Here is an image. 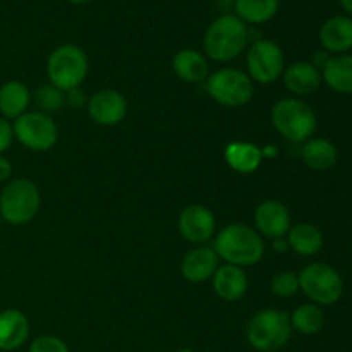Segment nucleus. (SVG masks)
Masks as SVG:
<instances>
[{
    "instance_id": "11",
    "label": "nucleus",
    "mask_w": 352,
    "mask_h": 352,
    "mask_svg": "<svg viewBox=\"0 0 352 352\" xmlns=\"http://www.w3.org/2000/svg\"><path fill=\"white\" fill-rule=\"evenodd\" d=\"M127 100L117 89H100L93 93L86 103L89 119L98 126L112 127L122 122L127 116Z\"/></svg>"
},
{
    "instance_id": "23",
    "label": "nucleus",
    "mask_w": 352,
    "mask_h": 352,
    "mask_svg": "<svg viewBox=\"0 0 352 352\" xmlns=\"http://www.w3.org/2000/svg\"><path fill=\"white\" fill-rule=\"evenodd\" d=\"M301 158L311 170L325 172L330 170L337 164L339 150L332 141L325 138H311L306 143H302Z\"/></svg>"
},
{
    "instance_id": "7",
    "label": "nucleus",
    "mask_w": 352,
    "mask_h": 352,
    "mask_svg": "<svg viewBox=\"0 0 352 352\" xmlns=\"http://www.w3.org/2000/svg\"><path fill=\"white\" fill-rule=\"evenodd\" d=\"M299 291L318 306H332L344 294L342 275L329 263L313 261L298 274Z\"/></svg>"
},
{
    "instance_id": "12",
    "label": "nucleus",
    "mask_w": 352,
    "mask_h": 352,
    "mask_svg": "<svg viewBox=\"0 0 352 352\" xmlns=\"http://www.w3.org/2000/svg\"><path fill=\"white\" fill-rule=\"evenodd\" d=\"M181 236L191 244H205L215 234L217 220L210 208L199 203L188 205L181 212L177 220Z\"/></svg>"
},
{
    "instance_id": "1",
    "label": "nucleus",
    "mask_w": 352,
    "mask_h": 352,
    "mask_svg": "<svg viewBox=\"0 0 352 352\" xmlns=\"http://www.w3.org/2000/svg\"><path fill=\"white\" fill-rule=\"evenodd\" d=\"M213 251L219 260L234 267H253L260 263L265 254L263 237L256 229L244 223H230L219 230L213 243Z\"/></svg>"
},
{
    "instance_id": "18",
    "label": "nucleus",
    "mask_w": 352,
    "mask_h": 352,
    "mask_svg": "<svg viewBox=\"0 0 352 352\" xmlns=\"http://www.w3.org/2000/svg\"><path fill=\"white\" fill-rule=\"evenodd\" d=\"M213 291L222 301H239L248 292V275L241 267L222 265L212 277Z\"/></svg>"
},
{
    "instance_id": "9",
    "label": "nucleus",
    "mask_w": 352,
    "mask_h": 352,
    "mask_svg": "<svg viewBox=\"0 0 352 352\" xmlns=\"http://www.w3.org/2000/svg\"><path fill=\"white\" fill-rule=\"evenodd\" d=\"M14 140L19 141L24 148L31 151L52 150L58 141V127L50 116L34 110L26 112L12 122Z\"/></svg>"
},
{
    "instance_id": "33",
    "label": "nucleus",
    "mask_w": 352,
    "mask_h": 352,
    "mask_svg": "<svg viewBox=\"0 0 352 352\" xmlns=\"http://www.w3.org/2000/svg\"><path fill=\"white\" fill-rule=\"evenodd\" d=\"M274 250L278 251V253H284V251L289 250V244L285 237H278V239H274Z\"/></svg>"
},
{
    "instance_id": "13",
    "label": "nucleus",
    "mask_w": 352,
    "mask_h": 352,
    "mask_svg": "<svg viewBox=\"0 0 352 352\" xmlns=\"http://www.w3.org/2000/svg\"><path fill=\"white\" fill-rule=\"evenodd\" d=\"M254 227L261 237H285L291 229V212L278 199H265L254 210Z\"/></svg>"
},
{
    "instance_id": "16",
    "label": "nucleus",
    "mask_w": 352,
    "mask_h": 352,
    "mask_svg": "<svg viewBox=\"0 0 352 352\" xmlns=\"http://www.w3.org/2000/svg\"><path fill=\"white\" fill-rule=\"evenodd\" d=\"M320 43L329 54H347L352 48V17L332 16L320 28Z\"/></svg>"
},
{
    "instance_id": "34",
    "label": "nucleus",
    "mask_w": 352,
    "mask_h": 352,
    "mask_svg": "<svg viewBox=\"0 0 352 352\" xmlns=\"http://www.w3.org/2000/svg\"><path fill=\"white\" fill-rule=\"evenodd\" d=\"M339 2L342 6V9L347 12V16L352 17V0H339Z\"/></svg>"
},
{
    "instance_id": "22",
    "label": "nucleus",
    "mask_w": 352,
    "mask_h": 352,
    "mask_svg": "<svg viewBox=\"0 0 352 352\" xmlns=\"http://www.w3.org/2000/svg\"><path fill=\"white\" fill-rule=\"evenodd\" d=\"M322 78L332 91L352 95V54L332 55L322 67Z\"/></svg>"
},
{
    "instance_id": "35",
    "label": "nucleus",
    "mask_w": 352,
    "mask_h": 352,
    "mask_svg": "<svg viewBox=\"0 0 352 352\" xmlns=\"http://www.w3.org/2000/svg\"><path fill=\"white\" fill-rule=\"evenodd\" d=\"M67 2L72 3V6H82V3H88L91 0H67Z\"/></svg>"
},
{
    "instance_id": "32",
    "label": "nucleus",
    "mask_w": 352,
    "mask_h": 352,
    "mask_svg": "<svg viewBox=\"0 0 352 352\" xmlns=\"http://www.w3.org/2000/svg\"><path fill=\"white\" fill-rule=\"evenodd\" d=\"M10 175H12V164H10L9 158L0 155V182H7Z\"/></svg>"
},
{
    "instance_id": "20",
    "label": "nucleus",
    "mask_w": 352,
    "mask_h": 352,
    "mask_svg": "<svg viewBox=\"0 0 352 352\" xmlns=\"http://www.w3.org/2000/svg\"><path fill=\"white\" fill-rule=\"evenodd\" d=\"M172 69L175 76L189 85L206 81L210 76V65L205 55L192 48H182L172 58Z\"/></svg>"
},
{
    "instance_id": "19",
    "label": "nucleus",
    "mask_w": 352,
    "mask_h": 352,
    "mask_svg": "<svg viewBox=\"0 0 352 352\" xmlns=\"http://www.w3.org/2000/svg\"><path fill=\"white\" fill-rule=\"evenodd\" d=\"M30 88L17 79L3 82L0 86V117L7 120H16L28 112L31 105Z\"/></svg>"
},
{
    "instance_id": "25",
    "label": "nucleus",
    "mask_w": 352,
    "mask_h": 352,
    "mask_svg": "<svg viewBox=\"0 0 352 352\" xmlns=\"http://www.w3.org/2000/svg\"><path fill=\"white\" fill-rule=\"evenodd\" d=\"M280 7V0H236V16L244 24H265L274 19Z\"/></svg>"
},
{
    "instance_id": "17",
    "label": "nucleus",
    "mask_w": 352,
    "mask_h": 352,
    "mask_svg": "<svg viewBox=\"0 0 352 352\" xmlns=\"http://www.w3.org/2000/svg\"><path fill=\"white\" fill-rule=\"evenodd\" d=\"M30 337V320L19 309L0 311V351H16Z\"/></svg>"
},
{
    "instance_id": "2",
    "label": "nucleus",
    "mask_w": 352,
    "mask_h": 352,
    "mask_svg": "<svg viewBox=\"0 0 352 352\" xmlns=\"http://www.w3.org/2000/svg\"><path fill=\"white\" fill-rule=\"evenodd\" d=\"M250 31L236 14H222L210 23L203 36V50L215 62H230L248 47Z\"/></svg>"
},
{
    "instance_id": "10",
    "label": "nucleus",
    "mask_w": 352,
    "mask_h": 352,
    "mask_svg": "<svg viewBox=\"0 0 352 352\" xmlns=\"http://www.w3.org/2000/svg\"><path fill=\"white\" fill-rule=\"evenodd\" d=\"M246 67L251 81L258 85H272L282 78L285 69V55L280 45L274 40L253 41L246 54Z\"/></svg>"
},
{
    "instance_id": "36",
    "label": "nucleus",
    "mask_w": 352,
    "mask_h": 352,
    "mask_svg": "<svg viewBox=\"0 0 352 352\" xmlns=\"http://www.w3.org/2000/svg\"><path fill=\"white\" fill-rule=\"evenodd\" d=\"M175 352H196V351H192V349H179V351H175Z\"/></svg>"
},
{
    "instance_id": "15",
    "label": "nucleus",
    "mask_w": 352,
    "mask_h": 352,
    "mask_svg": "<svg viewBox=\"0 0 352 352\" xmlns=\"http://www.w3.org/2000/svg\"><path fill=\"white\" fill-rule=\"evenodd\" d=\"M219 256L213 248L198 246L189 251L181 263V274L191 284L210 280L219 268Z\"/></svg>"
},
{
    "instance_id": "5",
    "label": "nucleus",
    "mask_w": 352,
    "mask_h": 352,
    "mask_svg": "<svg viewBox=\"0 0 352 352\" xmlns=\"http://www.w3.org/2000/svg\"><path fill=\"white\" fill-rule=\"evenodd\" d=\"M41 195L31 179H12L0 192V217L10 226H26L36 219Z\"/></svg>"
},
{
    "instance_id": "31",
    "label": "nucleus",
    "mask_w": 352,
    "mask_h": 352,
    "mask_svg": "<svg viewBox=\"0 0 352 352\" xmlns=\"http://www.w3.org/2000/svg\"><path fill=\"white\" fill-rule=\"evenodd\" d=\"M65 102L71 103L72 107H79V105H85V103H88V98H86L85 91H82L81 88H76V89H72V91L67 93V96H65Z\"/></svg>"
},
{
    "instance_id": "30",
    "label": "nucleus",
    "mask_w": 352,
    "mask_h": 352,
    "mask_svg": "<svg viewBox=\"0 0 352 352\" xmlns=\"http://www.w3.org/2000/svg\"><path fill=\"white\" fill-rule=\"evenodd\" d=\"M14 141V131H12V122L3 117H0V155L6 153L10 148Z\"/></svg>"
},
{
    "instance_id": "6",
    "label": "nucleus",
    "mask_w": 352,
    "mask_h": 352,
    "mask_svg": "<svg viewBox=\"0 0 352 352\" xmlns=\"http://www.w3.org/2000/svg\"><path fill=\"white\" fill-rule=\"evenodd\" d=\"M88 55L78 45H60L47 58L48 82L64 93L81 88L88 76Z\"/></svg>"
},
{
    "instance_id": "21",
    "label": "nucleus",
    "mask_w": 352,
    "mask_h": 352,
    "mask_svg": "<svg viewBox=\"0 0 352 352\" xmlns=\"http://www.w3.org/2000/svg\"><path fill=\"white\" fill-rule=\"evenodd\" d=\"M223 158L234 172L253 174L263 162V150L248 141H232L223 150Z\"/></svg>"
},
{
    "instance_id": "14",
    "label": "nucleus",
    "mask_w": 352,
    "mask_h": 352,
    "mask_svg": "<svg viewBox=\"0 0 352 352\" xmlns=\"http://www.w3.org/2000/svg\"><path fill=\"white\" fill-rule=\"evenodd\" d=\"M282 81L292 95L308 96L322 86L323 78L322 71L313 62L299 60L292 62L291 65H285L284 72H282Z\"/></svg>"
},
{
    "instance_id": "27",
    "label": "nucleus",
    "mask_w": 352,
    "mask_h": 352,
    "mask_svg": "<svg viewBox=\"0 0 352 352\" xmlns=\"http://www.w3.org/2000/svg\"><path fill=\"white\" fill-rule=\"evenodd\" d=\"M34 103H36V107L40 109V112L50 116V113L58 112V110L64 107L65 93L48 82V85L40 86V88L36 89V93H34Z\"/></svg>"
},
{
    "instance_id": "8",
    "label": "nucleus",
    "mask_w": 352,
    "mask_h": 352,
    "mask_svg": "<svg viewBox=\"0 0 352 352\" xmlns=\"http://www.w3.org/2000/svg\"><path fill=\"white\" fill-rule=\"evenodd\" d=\"M206 91L210 98L222 107L239 109L248 105L254 95V82L244 71L236 67H222L208 76Z\"/></svg>"
},
{
    "instance_id": "3",
    "label": "nucleus",
    "mask_w": 352,
    "mask_h": 352,
    "mask_svg": "<svg viewBox=\"0 0 352 352\" xmlns=\"http://www.w3.org/2000/svg\"><path fill=\"white\" fill-rule=\"evenodd\" d=\"M270 119L275 131L291 143H306L318 126L315 110L298 96L278 100L272 107Z\"/></svg>"
},
{
    "instance_id": "29",
    "label": "nucleus",
    "mask_w": 352,
    "mask_h": 352,
    "mask_svg": "<svg viewBox=\"0 0 352 352\" xmlns=\"http://www.w3.org/2000/svg\"><path fill=\"white\" fill-rule=\"evenodd\" d=\"M28 352H71L69 346L55 336H40L30 344Z\"/></svg>"
},
{
    "instance_id": "4",
    "label": "nucleus",
    "mask_w": 352,
    "mask_h": 352,
    "mask_svg": "<svg viewBox=\"0 0 352 352\" xmlns=\"http://www.w3.org/2000/svg\"><path fill=\"white\" fill-rule=\"evenodd\" d=\"M291 316L284 309L267 308L256 311L246 325V339L258 352H275L292 337Z\"/></svg>"
},
{
    "instance_id": "26",
    "label": "nucleus",
    "mask_w": 352,
    "mask_h": 352,
    "mask_svg": "<svg viewBox=\"0 0 352 352\" xmlns=\"http://www.w3.org/2000/svg\"><path fill=\"white\" fill-rule=\"evenodd\" d=\"M291 325L292 330L302 333V336H315V333L322 332L325 327V313H323L322 306L313 305H301L291 313Z\"/></svg>"
},
{
    "instance_id": "24",
    "label": "nucleus",
    "mask_w": 352,
    "mask_h": 352,
    "mask_svg": "<svg viewBox=\"0 0 352 352\" xmlns=\"http://www.w3.org/2000/svg\"><path fill=\"white\" fill-rule=\"evenodd\" d=\"M287 244L299 256H315L323 250V234L313 223H298L287 232Z\"/></svg>"
},
{
    "instance_id": "37",
    "label": "nucleus",
    "mask_w": 352,
    "mask_h": 352,
    "mask_svg": "<svg viewBox=\"0 0 352 352\" xmlns=\"http://www.w3.org/2000/svg\"><path fill=\"white\" fill-rule=\"evenodd\" d=\"M2 222H3V220H2V217H0V226H2Z\"/></svg>"
},
{
    "instance_id": "28",
    "label": "nucleus",
    "mask_w": 352,
    "mask_h": 352,
    "mask_svg": "<svg viewBox=\"0 0 352 352\" xmlns=\"http://www.w3.org/2000/svg\"><path fill=\"white\" fill-rule=\"evenodd\" d=\"M270 291L272 294L277 296V298H282V299L292 298V296L299 292L298 274L291 270L277 272L270 280Z\"/></svg>"
}]
</instances>
